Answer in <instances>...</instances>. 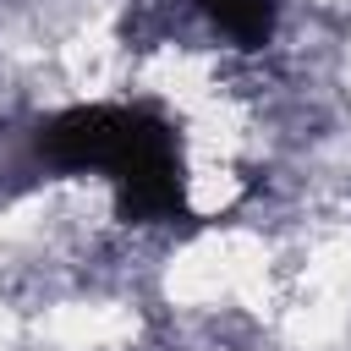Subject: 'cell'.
Segmentation results:
<instances>
[{
	"label": "cell",
	"mask_w": 351,
	"mask_h": 351,
	"mask_svg": "<svg viewBox=\"0 0 351 351\" xmlns=\"http://www.w3.org/2000/svg\"><path fill=\"white\" fill-rule=\"evenodd\" d=\"M236 49H263L274 38V0H192Z\"/></svg>",
	"instance_id": "obj_2"
},
{
	"label": "cell",
	"mask_w": 351,
	"mask_h": 351,
	"mask_svg": "<svg viewBox=\"0 0 351 351\" xmlns=\"http://www.w3.org/2000/svg\"><path fill=\"white\" fill-rule=\"evenodd\" d=\"M38 159L110 181L121 219L154 225L186 214L181 132L148 104H77L38 126Z\"/></svg>",
	"instance_id": "obj_1"
}]
</instances>
